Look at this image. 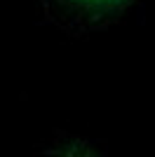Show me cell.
I'll return each mask as SVG.
<instances>
[{
	"label": "cell",
	"mask_w": 155,
	"mask_h": 157,
	"mask_svg": "<svg viewBox=\"0 0 155 157\" xmlns=\"http://www.w3.org/2000/svg\"><path fill=\"white\" fill-rule=\"evenodd\" d=\"M136 2L139 0H38V7L50 26L71 38H85L120 24Z\"/></svg>",
	"instance_id": "cell-1"
},
{
	"label": "cell",
	"mask_w": 155,
	"mask_h": 157,
	"mask_svg": "<svg viewBox=\"0 0 155 157\" xmlns=\"http://www.w3.org/2000/svg\"><path fill=\"white\" fill-rule=\"evenodd\" d=\"M45 152H66V155H94L97 150H92L89 143L85 138L78 136H68V134H61L57 131L52 141H45V148H40Z\"/></svg>",
	"instance_id": "cell-2"
}]
</instances>
